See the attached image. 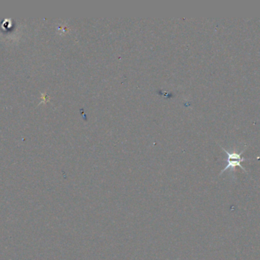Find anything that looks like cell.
Wrapping results in <instances>:
<instances>
[{
  "mask_svg": "<svg viewBox=\"0 0 260 260\" xmlns=\"http://www.w3.org/2000/svg\"><path fill=\"white\" fill-rule=\"evenodd\" d=\"M221 149H222L223 151H224V152L228 154V156H229V158H228L227 166H226V167L224 168V169L221 170V172H220V175H221L223 172H225V171H227L228 169H229L232 171L235 170V168L237 167V166H239V167H241V169L244 171V172H247V171H246L245 168H244V166L241 165V163H242V162L247 160V159L242 158V157H241V155L244 154V151H246L247 148L243 150V151H241V152L238 153L236 151H233V152H230V151H228L227 150L224 149L223 147H221Z\"/></svg>",
  "mask_w": 260,
  "mask_h": 260,
  "instance_id": "cell-1",
  "label": "cell"
}]
</instances>
